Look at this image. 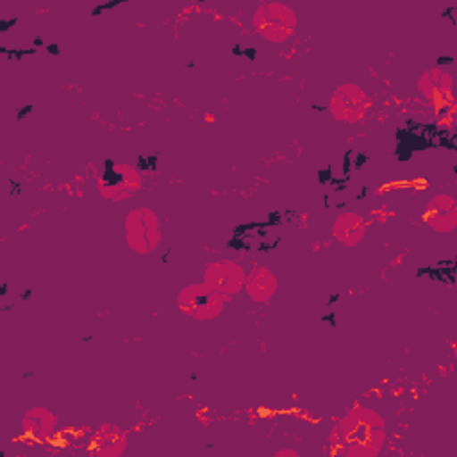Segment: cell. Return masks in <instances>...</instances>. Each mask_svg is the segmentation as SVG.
Instances as JSON below:
<instances>
[{
    "mask_svg": "<svg viewBox=\"0 0 457 457\" xmlns=\"http://www.w3.org/2000/svg\"><path fill=\"white\" fill-rule=\"evenodd\" d=\"M21 427L30 439L37 443H48L55 434L57 418L45 407H32L25 412Z\"/></svg>",
    "mask_w": 457,
    "mask_h": 457,
    "instance_id": "obj_10",
    "label": "cell"
},
{
    "mask_svg": "<svg viewBox=\"0 0 457 457\" xmlns=\"http://www.w3.org/2000/svg\"><path fill=\"white\" fill-rule=\"evenodd\" d=\"M418 89L436 107L437 114L452 116L455 107L452 75L441 68H432L418 80Z\"/></svg>",
    "mask_w": 457,
    "mask_h": 457,
    "instance_id": "obj_7",
    "label": "cell"
},
{
    "mask_svg": "<svg viewBox=\"0 0 457 457\" xmlns=\"http://www.w3.org/2000/svg\"><path fill=\"white\" fill-rule=\"evenodd\" d=\"M277 277L264 266H253L245 277V291L255 302H268L277 291Z\"/></svg>",
    "mask_w": 457,
    "mask_h": 457,
    "instance_id": "obj_11",
    "label": "cell"
},
{
    "mask_svg": "<svg viewBox=\"0 0 457 457\" xmlns=\"http://www.w3.org/2000/svg\"><path fill=\"white\" fill-rule=\"evenodd\" d=\"M125 237L132 252L146 255L161 243V223L150 207H136L125 218Z\"/></svg>",
    "mask_w": 457,
    "mask_h": 457,
    "instance_id": "obj_3",
    "label": "cell"
},
{
    "mask_svg": "<svg viewBox=\"0 0 457 457\" xmlns=\"http://www.w3.org/2000/svg\"><path fill=\"white\" fill-rule=\"evenodd\" d=\"M425 223L436 232H452L457 225V202L448 193L434 195L423 211Z\"/></svg>",
    "mask_w": 457,
    "mask_h": 457,
    "instance_id": "obj_9",
    "label": "cell"
},
{
    "mask_svg": "<svg viewBox=\"0 0 457 457\" xmlns=\"http://www.w3.org/2000/svg\"><path fill=\"white\" fill-rule=\"evenodd\" d=\"M275 455H277V457H282V455H291V457H296L298 453H296L295 450H278Z\"/></svg>",
    "mask_w": 457,
    "mask_h": 457,
    "instance_id": "obj_14",
    "label": "cell"
},
{
    "mask_svg": "<svg viewBox=\"0 0 457 457\" xmlns=\"http://www.w3.org/2000/svg\"><path fill=\"white\" fill-rule=\"evenodd\" d=\"M230 300L228 295L214 291L207 284H191L180 289L177 303L182 312L195 320H212L216 318L223 305Z\"/></svg>",
    "mask_w": 457,
    "mask_h": 457,
    "instance_id": "obj_4",
    "label": "cell"
},
{
    "mask_svg": "<svg viewBox=\"0 0 457 457\" xmlns=\"http://www.w3.org/2000/svg\"><path fill=\"white\" fill-rule=\"evenodd\" d=\"M366 220L361 214L355 212H343L336 218L332 225V234L334 237L346 245V246H355L366 234Z\"/></svg>",
    "mask_w": 457,
    "mask_h": 457,
    "instance_id": "obj_12",
    "label": "cell"
},
{
    "mask_svg": "<svg viewBox=\"0 0 457 457\" xmlns=\"http://www.w3.org/2000/svg\"><path fill=\"white\" fill-rule=\"evenodd\" d=\"M91 445H93L95 453L107 455V457H116L125 450L127 439H125V434L118 427L105 425L104 428H100L96 432Z\"/></svg>",
    "mask_w": 457,
    "mask_h": 457,
    "instance_id": "obj_13",
    "label": "cell"
},
{
    "mask_svg": "<svg viewBox=\"0 0 457 457\" xmlns=\"http://www.w3.org/2000/svg\"><path fill=\"white\" fill-rule=\"evenodd\" d=\"M253 29L270 43L287 41L296 27V14L291 7L278 2H262L253 18Z\"/></svg>",
    "mask_w": 457,
    "mask_h": 457,
    "instance_id": "obj_2",
    "label": "cell"
},
{
    "mask_svg": "<svg viewBox=\"0 0 457 457\" xmlns=\"http://www.w3.org/2000/svg\"><path fill=\"white\" fill-rule=\"evenodd\" d=\"M384 441L386 423L368 407L348 411L328 434L330 452L345 457H375Z\"/></svg>",
    "mask_w": 457,
    "mask_h": 457,
    "instance_id": "obj_1",
    "label": "cell"
},
{
    "mask_svg": "<svg viewBox=\"0 0 457 457\" xmlns=\"http://www.w3.org/2000/svg\"><path fill=\"white\" fill-rule=\"evenodd\" d=\"M143 186L141 173L130 164L107 162L100 179L98 191L104 198L111 202H121L139 191Z\"/></svg>",
    "mask_w": 457,
    "mask_h": 457,
    "instance_id": "obj_5",
    "label": "cell"
},
{
    "mask_svg": "<svg viewBox=\"0 0 457 457\" xmlns=\"http://www.w3.org/2000/svg\"><path fill=\"white\" fill-rule=\"evenodd\" d=\"M246 273L234 261H216L207 264L204 273V284L223 295H236L245 286Z\"/></svg>",
    "mask_w": 457,
    "mask_h": 457,
    "instance_id": "obj_8",
    "label": "cell"
},
{
    "mask_svg": "<svg viewBox=\"0 0 457 457\" xmlns=\"http://www.w3.org/2000/svg\"><path fill=\"white\" fill-rule=\"evenodd\" d=\"M371 105L370 96L355 84H341L328 100L330 114L345 123L362 121Z\"/></svg>",
    "mask_w": 457,
    "mask_h": 457,
    "instance_id": "obj_6",
    "label": "cell"
}]
</instances>
